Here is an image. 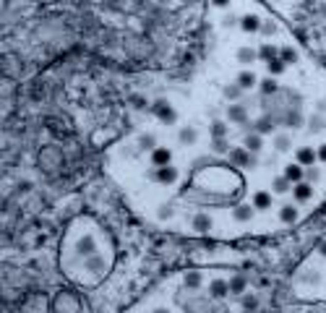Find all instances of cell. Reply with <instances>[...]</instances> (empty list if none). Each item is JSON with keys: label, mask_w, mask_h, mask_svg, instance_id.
<instances>
[{"label": "cell", "mask_w": 326, "mask_h": 313, "mask_svg": "<svg viewBox=\"0 0 326 313\" xmlns=\"http://www.w3.org/2000/svg\"><path fill=\"white\" fill-rule=\"evenodd\" d=\"M37 165H40L42 172H58L63 167V149L55 146V144H47V146L40 149V157H37Z\"/></svg>", "instance_id": "cell-1"}, {"label": "cell", "mask_w": 326, "mask_h": 313, "mask_svg": "<svg viewBox=\"0 0 326 313\" xmlns=\"http://www.w3.org/2000/svg\"><path fill=\"white\" fill-rule=\"evenodd\" d=\"M230 165L232 167H256L259 165V157L256 154H251L245 146H235V149H230Z\"/></svg>", "instance_id": "cell-2"}, {"label": "cell", "mask_w": 326, "mask_h": 313, "mask_svg": "<svg viewBox=\"0 0 326 313\" xmlns=\"http://www.w3.org/2000/svg\"><path fill=\"white\" fill-rule=\"evenodd\" d=\"M84 271H89L92 277H102L104 271H107V258L102 253H92L84 258Z\"/></svg>", "instance_id": "cell-3"}, {"label": "cell", "mask_w": 326, "mask_h": 313, "mask_svg": "<svg viewBox=\"0 0 326 313\" xmlns=\"http://www.w3.org/2000/svg\"><path fill=\"white\" fill-rule=\"evenodd\" d=\"M149 178H151V180H157V183H164V186H170V183H175V180H178V167L162 165V167H157V170H151V172H149Z\"/></svg>", "instance_id": "cell-4"}, {"label": "cell", "mask_w": 326, "mask_h": 313, "mask_svg": "<svg viewBox=\"0 0 326 313\" xmlns=\"http://www.w3.org/2000/svg\"><path fill=\"white\" fill-rule=\"evenodd\" d=\"M52 308L55 311H79L81 308V303H79V297H76L73 292H60L55 300H52Z\"/></svg>", "instance_id": "cell-5"}, {"label": "cell", "mask_w": 326, "mask_h": 313, "mask_svg": "<svg viewBox=\"0 0 326 313\" xmlns=\"http://www.w3.org/2000/svg\"><path fill=\"white\" fill-rule=\"evenodd\" d=\"M154 115L162 120V123H175L178 120V112L172 110V104L167 102V99H157V104H154Z\"/></svg>", "instance_id": "cell-6"}, {"label": "cell", "mask_w": 326, "mask_h": 313, "mask_svg": "<svg viewBox=\"0 0 326 313\" xmlns=\"http://www.w3.org/2000/svg\"><path fill=\"white\" fill-rule=\"evenodd\" d=\"M292 196H295V201H298V204L310 201V198H313V183H308V180L295 183V186H292Z\"/></svg>", "instance_id": "cell-7"}, {"label": "cell", "mask_w": 326, "mask_h": 313, "mask_svg": "<svg viewBox=\"0 0 326 313\" xmlns=\"http://www.w3.org/2000/svg\"><path fill=\"white\" fill-rule=\"evenodd\" d=\"M92 253H97V240H94V235H84V238L76 243V256L86 258V256H92Z\"/></svg>", "instance_id": "cell-8"}, {"label": "cell", "mask_w": 326, "mask_h": 313, "mask_svg": "<svg viewBox=\"0 0 326 313\" xmlns=\"http://www.w3.org/2000/svg\"><path fill=\"white\" fill-rule=\"evenodd\" d=\"M227 118H230V123H243V125H245V123H248V110H245V104L232 102L230 107H227Z\"/></svg>", "instance_id": "cell-9"}, {"label": "cell", "mask_w": 326, "mask_h": 313, "mask_svg": "<svg viewBox=\"0 0 326 313\" xmlns=\"http://www.w3.org/2000/svg\"><path fill=\"white\" fill-rule=\"evenodd\" d=\"M227 295H230V282L214 279L209 285V297H211V300H219V297H227Z\"/></svg>", "instance_id": "cell-10"}, {"label": "cell", "mask_w": 326, "mask_h": 313, "mask_svg": "<svg viewBox=\"0 0 326 313\" xmlns=\"http://www.w3.org/2000/svg\"><path fill=\"white\" fill-rule=\"evenodd\" d=\"M243 146L251 151V154H259V151L264 149V136H261V133H256V131H251V133L245 136V139H243Z\"/></svg>", "instance_id": "cell-11"}, {"label": "cell", "mask_w": 326, "mask_h": 313, "mask_svg": "<svg viewBox=\"0 0 326 313\" xmlns=\"http://www.w3.org/2000/svg\"><path fill=\"white\" fill-rule=\"evenodd\" d=\"M178 141L183 144V146H193V144L199 141V131H196L193 125H183L178 131Z\"/></svg>", "instance_id": "cell-12"}, {"label": "cell", "mask_w": 326, "mask_h": 313, "mask_svg": "<svg viewBox=\"0 0 326 313\" xmlns=\"http://www.w3.org/2000/svg\"><path fill=\"white\" fill-rule=\"evenodd\" d=\"M253 211H256V206L238 204V206L232 209V219H235V222H251V219H253Z\"/></svg>", "instance_id": "cell-13"}, {"label": "cell", "mask_w": 326, "mask_h": 313, "mask_svg": "<svg viewBox=\"0 0 326 313\" xmlns=\"http://www.w3.org/2000/svg\"><path fill=\"white\" fill-rule=\"evenodd\" d=\"M211 227H214V219H211L206 211H199V214L193 217V230L196 232H209Z\"/></svg>", "instance_id": "cell-14"}, {"label": "cell", "mask_w": 326, "mask_h": 313, "mask_svg": "<svg viewBox=\"0 0 326 313\" xmlns=\"http://www.w3.org/2000/svg\"><path fill=\"white\" fill-rule=\"evenodd\" d=\"M295 157H298V162H300L303 167H310V165H316V159H318L316 149H310V146H300L298 151H295Z\"/></svg>", "instance_id": "cell-15"}, {"label": "cell", "mask_w": 326, "mask_h": 313, "mask_svg": "<svg viewBox=\"0 0 326 313\" xmlns=\"http://www.w3.org/2000/svg\"><path fill=\"white\" fill-rule=\"evenodd\" d=\"M279 222H282V225H295V222H298V206H295V204H285L282 209H279Z\"/></svg>", "instance_id": "cell-16"}, {"label": "cell", "mask_w": 326, "mask_h": 313, "mask_svg": "<svg viewBox=\"0 0 326 313\" xmlns=\"http://www.w3.org/2000/svg\"><path fill=\"white\" fill-rule=\"evenodd\" d=\"M240 29H243V32H248V34H256L261 29V19L253 16V13H248V16L240 19Z\"/></svg>", "instance_id": "cell-17"}, {"label": "cell", "mask_w": 326, "mask_h": 313, "mask_svg": "<svg viewBox=\"0 0 326 313\" xmlns=\"http://www.w3.org/2000/svg\"><path fill=\"white\" fill-rule=\"evenodd\" d=\"M170 159H172V151L164 149V146H157L154 151H151V162H154V167L170 165Z\"/></svg>", "instance_id": "cell-18"}, {"label": "cell", "mask_w": 326, "mask_h": 313, "mask_svg": "<svg viewBox=\"0 0 326 313\" xmlns=\"http://www.w3.org/2000/svg\"><path fill=\"white\" fill-rule=\"evenodd\" d=\"M285 175L292 180V186H295V183H300L303 178H306V167H303L300 162H292V165L285 167Z\"/></svg>", "instance_id": "cell-19"}, {"label": "cell", "mask_w": 326, "mask_h": 313, "mask_svg": "<svg viewBox=\"0 0 326 313\" xmlns=\"http://www.w3.org/2000/svg\"><path fill=\"white\" fill-rule=\"evenodd\" d=\"M256 133H261V136H266V133H274V120H271L269 115H264V118H259L256 123L251 125Z\"/></svg>", "instance_id": "cell-20"}, {"label": "cell", "mask_w": 326, "mask_h": 313, "mask_svg": "<svg viewBox=\"0 0 326 313\" xmlns=\"http://www.w3.org/2000/svg\"><path fill=\"white\" fill-rule=\"evenodd\" d=\"M326 128V115L321 112H313V115L308 118V133H321Z\"/></svg>", "instance_id": "cell-21"}, {"label": "cell", "mask_w": 326, "mask_h": 313, "mask_svg": "<svg viewBox=\"0 0 326 313\" xmlns=\"http://www.w3.org/2000/svg\"><path fill=\"white\" fill-rule=\"evenodd\" d=\"M243 91H245V89H243L240 83L235 81V83H227V86L222 89V94H224V99H230V102H240Z\"/></svg>", "instance_id": "cell-22"}, {"label": "cell", "mask_w": 326, "mask_h": 313, "mask_svg": "<svg viewBox=\"0 0 326 313\" xmlns=\"http://www.w3.org/2000/svg\"><path fill=\"white\" fill-rule=\"evenodd\" d=\"M253 206H256V211L271 209V193H266V190H259V193L253 196Z\"/></svg>", "instance_id": "cell-23"}, {"label": "cell", "mask_w": 326, "mask_h": 313, "mask_svg": "<svg viewBox=\"0 0 326 313\" xmlns=\"http://www.w3.org/2000/svg\"><path fill=\"white\" fill-rule=\"evenodd\" d=\"M238 60L243 65H251V63H256L259 60V50H253V47H240L238 50Z\"/></svg>", "instance_id": "cell-24"}, {"label": "cell", "mask_w": 326, "mask_h": 313, "mask_svg": "<svg viewBox=\"0 0 326 313\" xmlns=\"http://www.w3.org/2000/svg\"><path fill=\"white\" fill-rule=\"evenodd\" d=\"M290 183H292V180L287 178V175H279V178L271 180V190H274V193H287V190H292Z\"/></svg>", "instance_id": "cell-25"}, {"label": "cell", "mask_w": 326, "mask_h": 313, "mask_svg": "<svg viewBox=\"0 0 326 313\" xmlns=\"http://www.w3.org/2000/svg\"><path fill=\"white\" fill-rule=\"evenodd\" d=\"M243 292H245V277L235 274V277H230V295H243Z\"/></svg>", "instance_id": "cell-26"}, {"label": "cell", "mask_w": 326, "mask_h": 313, "mask_svg": "<svg viewBox=\"0 0 326 313\" xmlns=\"http://www.w3.org/2000/svg\"><path fill=\"white\" fill-rule=\"evenodd\" d=\"M139 149H141V151H154V149H157V136H154V133L139 136Z\"/></svg>", "instance_id": "cell-27"}, {"label": "cell", "mask_w": 326, "mask_h": 313, "mask_svg": "<svg viewBox=\"0 0 326 313\" xmlns=\"http://www.w3.org/2000/svg\"><path fill=\"white\" fill-rule=\"evenodd\" d=\"M183 282H185V287H188V290H199V287H201V282H204V277H201V271H185Z\"/></svg>", "instance_id": "cell-28"}, {"label": "cell", "mask_w": 326, "mask_h": 313, "mask_svg": "<svg viewBox=\"0 0 326 313\" xmlns=\"http://www.w3.org/2000/svg\"><path fill=\"white\" fill-rule=\"evenodd\" d=\"M238 83L243 89H253L256 86V73L253 71H240L238 73Z\"/></svg>", "instance_id": "cell-29"}, {"label": "cell", "mask_w": 326, "mask_h": 313, "mask_svg": "<svg viewBox=\"0 0 326 313\" xmlns=\"http://www.w3.org/2000/svg\"><path fill=\"white\" fill-rule=\"evenodd\" d=\"M259 58L261 60H274V58H279V47H274V44H261V50H259Z\"/></svg>", "instance_id": "cell-30"}, {"label": "cell", "mask_w": 326, "mask_h": 313, "mask_svg": "<svg viewBox=\"0 0 326 313\" xmlns=\"http://www.w3.org/2000/svg\"><path fill=\"white\" fill-rule=\"evenodd\" d=\"M290 146H292V139H290L287 133L274 136V149H277V151H290Z\"/></svg>", "instance_id": "cell-31"}, {"label": "cell", "mask_w": 326, "mask_h": 313, "mask_svg": "<svg viewBox=\"0 0 326 313\" xmlns=\"http://www.w3.org/2000/svg\"><path fill=\"white\" fill-rule=\"evenodd\" d=\"M285 125H290V128H303V115H300L298 110L287 112V115H285Z\"/></svg>", "instance_id": "cell-32"}, {"label": "cell", "mask_w": 326, "mask_h": 313, "mask_svg": "<svg viewBox=\"0 0 326 313\" xmlns=\"http://www.w3.org/2000/svg\"><path fill=\"white\" fill-rule=\"evenodd\" d=\"M269 73L271 76H279V73H285V68H287V63H285V60L282 58H274V60H269Z\"/></svg>", "instance_id": "cell-33"}, {"label": "cell", "mask_w": 326, "mask_h": 313, "mask_svg": "<svg viewBox=\"0 0 326 313\" xmlns=\"http://www.w3.org/2000/svg\"><path fill=\"white\" fill-rule=\"evenodd\" d=\"M259 89H261V94H274V91H277L279 86H277L274 76H269V79H264V81L259 83Z\"/></svg>", "instance_id": "cell-34"}, {"label": "cell", "mask_w": 326, "mask_h": 313, "mask_svg": "<svg viewBox=\"0 0 326 313\" xmlns=\"http://www.w3.org/2000/svg\"><path fill=\"white\" fill-rule=\"evenodd\" d=\"M277 32H279V26L274 24V21H261V29H259L261 37H274Z\"/></svg>", "instance_id": "cell-35"}, {"label": "cell", "mask_w": 326, "mask_h": 313, "mask_svg": "<svg viewBox=\"0 0 326 313\" xmlns=\"http://www.w3.org/2000/svg\"><path fill=\"white\" fill-rule=\"evenodd\" d=\"M224 136H227V125L222 120H214L211 123V139H224Z\"/></svg>", "instance_id": "cell-36"}, {"label": "cell", "mask_w": 326, "mask_h": 313, "mask_svg": "<svg viewBox=\"0 0 326 313\" xmlns=\"http://www.w3.org/2000/svg\"><path fill=\"white\" fill-rule=\"evenodd\" d=\"M240 305L248 308V311H253V308H259V297L256 295H240Z\"/></svg>", "instance_id": "cell-37"}, {"label": "cell", "mask_w": 326, "mask_h": 313, "mask_svg": "<svg viewBox=\"0 0 326 313\" xmlns=\"http://www.w3.org/2000/svg\"><path fill=\"white\" fill-rule=\"evenodd\" d=\"M211 149H214L217 154H230V144H227L224 139H214L211 141Z\"/></svg>", "instance_id": "cell-38"}, {"label": "cell", "mask_w": 326, "mask_h": 313, "mask_svg": "<svg viewBox=\"0 0 326 313\" xmlns=\"http://www.w3.org/2000/svg\"><path fill=\"white\" fill-rule=\"evenodd\" d=\"M303 180H308V183H318V180H321V170H318V167H313V165L306 167V178H303Z\"/></svg>", "instance_id": "cell-39"}, {"label": "cell", "mask_w": 326, "mask_h": 313, "mask_svg": "<svg viewBox=\"0 0 326 313\" xmlns=\"http://www.w3.org/2000/svg\"><path fill=\"white\" fill-rule=\"evenodd\" d=\"M279 58H282L285 63H295V60H298V52H295L292 47H282L279 50Z\"/></svg>", "instance_id": "cell-40"}, {"label": "cell", "mask_w": 326, "mask_h": 313, "mask_svg": "<svg viewBox=\"0 0 326 313\" xmlns=\"http://www.w3.org/2000/svg\"><path fill=\"white\" fill-rule=\"evenodd\" d=\"M235 26H240V19H235V16H224L222 19V29H235Z\"/></svg>", "instance_id": "cell-41"}, {"label": "cell", "mask_w": 326, "mask_h": 313, "mask_svg": "<svg viewBox=\"0 0 326 313\" xmlns=\"http://www.w3.org/2000/svg\"><path fill=\"white\" fill-rule=\"evenodd\" d=\"M157 217H159V219H170V217H172L170 206H167V204H162V206H159V211H157Z\"/></svg>", "instance_id": "cell-42"}, {"label": "cell", "mask_w": 326, "mask_h": 313, "mask_svg": "<svg viewBox=\"0 0 326 313\" xmlns=\"http://www.w3.org/2000/svg\"><path fill=\"white\" fill-rule=\"evenodd\" d=\"M318 279H321V277H318L316 271H308L306 277H303V282H308V285H318Z\"/></svg>", "instance_id": "cell-43"}, {"label": "cell", "mask_w": 326, "mask_h": 313, "mask_svg": "<svg viewBox=\"0 0 326 313\" xmlns=\"http://www.w3.org/2000/svg\"><path fill=\"white\" fill-rule=\"evenodd\" d=\"M316 154H318V162H326V144H321V146L316 149Z\"/></svg>", "instance_id": "cell-44"}, {"label": "cell", "mask_w": 326, "mask_h": 313, "mask_svg": "<svg viewBox=\"0 0 326 313\" xmlns=\"http://www.w3.org/2000/svg\"><path fill=\"white\" fill-rule=\"evenodd\" d=\"M133 107H136V110H143V107H146V102H143V97H133Z\"/></svg>", "instance_id": "cell-45"}, {"label": "cell", "mask_w": 326, "mask_h": 313, "mask_svg": "<svg viewBox=\"0 0 326 313\" xmlns=\"http://www.w3.org/2000/svg\"><path fill=\"white\" fill-rule=\"evenodd\" d=\"M316 112H321V115H326V99H318V102H316Z\"/></svg>", "instance_id": "cell-46"}, {"label": "cell", "mask_w": 326, "mask_h": 313, "mask_svg": "<svg viewBox=\"0 0 326 313\" xmlns=\"http://www.w3.org/2000/svg\"><path fill=\"white\" fill-rule=\"evenodd\" d=\"M211 3H214L217 8H227V5H230V0H211Z\"/></svg>", "instance_id": "cell-47"}, {"label": "cell", "mask_w": 326, "mask_h": 313, "mask_svg": "<svg viewBox=\"0 0 326 313\" xmlns=\"http://www.w3.org/2000/svg\"><path fill=\"white\" fill-rule=\"evenodd\" d=\"M318 253H321V256L326 258V243H321V248H318Z\"/></svg>", "instance_id": "cell-48"}, {"label": "cell", "mask_w": 326, "mask_h": 313, "mask_svg": "<svg viewBox=\"0 0 326 313\" xmlns=\"http://www.w3.org/2000/svg\"><path fill=\"white\" fill-rule=\"evenodd\" d=\"M321 13H324V19H326V0H324V5H321Z\"/></svg>", "instance_id": "cell-49"}]
</instances>
